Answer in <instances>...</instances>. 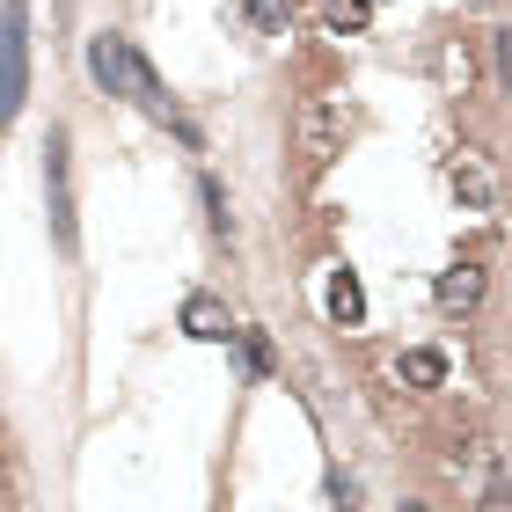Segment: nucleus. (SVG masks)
I'll list each match as a JSON object with an SVG mask.
<instances>
[{"mask_svg": "<svg viewBox=\"0 0 512 512\" xmlns=\"http://www.w3.org/2000/svg\"><path fill=\"white\" fill-rule=\"evenodd\" d=\"M22 103H30V8L8 0L0 8V125H15Z\"/></svg>", "mask_w": 512, "mask_h": 512, "instance_id": "1", "label": "nucleus"}, {"mask_svg": "<svg viewBox=\"0 0 512 512\" xmlns=\"http://www.w3.org/2000/svg\"><path fill=\"white\" fill-rule=\"evenodd\" d=\"M344 132H352L344 96H300V110H293V147H300L308 169H322V161L344 154Z\"/></svg>", "mask_w": 512, "mask_h": 512, "instance_id": "2", "label": "nucleus"}, {"mask_svg": "<svg viewBox=\"0 0 512 512\" xmlns=\"http://www.w3.org/2000/svg\"><path fill=\"white\" fill-rule=\"evenodd\" d=\"M44 191H52V235L59 249H74V198H66V132L52 125V139H44Z\"/></svg>", "mask_w": 512, "mask_h": 512, "instance_id": "3", "label": "nucleus"}, {"mask_svg": "<svg viewBox=\"0 0 512 512\" xmlns=\"http://www.w3.org/2000/svg\"><path fill=\"white\" fill-rule=\"evenodd\" d=\"M447 183H454V198L469 205V213H491V205H498V169L483 154H454L447 161Z\"/></svg>", "mask_w": 512, "mask_h": 512, "instance_id": "4", "label": "nucleus"}, {"mask_svg": "<svg viewBox=\"0 0 512 512\" xmlns=\"http://www.w3.org/2000/svg\"><path fill=\"white\" fill-rule=\"evenodd\" d=\"M88 74H96L103 96H125V81H132V44H125V37H96V44H88Z\"/></svg>", "mask_w": 512, "mask_h": 512, "instance_id": "5", "label": "nucleus"}, {"mask_svg": "<svg viewBox=\"0 0 512 512\" xmlns=\"http://www.w3.org/2000/svg\"><path fill=\"white\" fill-rule=\"evenodd\" d=\"M183 330H191L198 344H227V337H235V322H227V308L213 293H191V300H183Z\"/></svg>", "mask_w": 512, "mask_h": 512, "instance_id": "6", "label": "nucleus"}, {"mask_svg": "<svg viewBox=\"0 0 512 512\" xmlns=\"http://www.w3.org/2000/svg\"><path fill=\"white\" fill-rule=\"evenodd\" d=\"M439 308H447V315H469L476 308V300H483V264H454V271H439Z\"/></svg>", "mask_w": 512, "mask_h": 512, "instance_id": "7", "label": "nucleus"}, {"mask_svg": "<svg viewBox=\"0 0 512 512\" xmlns=\"http://www.w3.org/2000/svg\"><path fill=\"white\" fill-rule=\"evenodd\" d=\"M403 381H410V388H439V381H447V352L410 344V352H403Z\"/></svg>", "mask_w": 512, "mask_h": 512, "instance_id": "8", "label": "nucleus"}, {"mask_svg": "<svg viewBox=\"0 0 512 512\" xmlns=\"http://www.w3.org/2000/svg\"><path fill=\"white\" fill-rule=\"evenodd\" d=\"M330 315L344 322V330H352V322L366 315V293H359V278H352V271H337V278H330Z\"/></svg>", "mask_w": 512, "mask_h": 512, "instance_id": "9", "label": "nucleus"}, {"mask_svg": "<svg viewBox=\"0 0 512 512\" xmlns=\"http://www.w3.org/2000/svg\"><path fill=\"white\" fill-rule=\"evenodd\" d=\"M322 22H330V30H366V22H374V0H322Z\"/></svg>", "mask_w": 512, "mask_h": 512, "instance_id": "10", "label": "nucleus"}, {"mask_svg": "<svg viewBox=\"0 0 512 512\" xmlns=\"http://www.w3.org/2000/svg\"><path fill=\"white\" fill-rule=\"evenodd\" d=\"M198 198H205V220H213V235H235V213H227V191H220L213 176L198 183Z\"/></svg>", "mask_w": 512, "mask_h": 512, "instance_id": "11", "label": "nucleus"}, {"mask_svg": "<svg viewBox=\"0 0 512 512\" xmlns=\"http://www.w3.org/2000/svg\"><path fill=\"white\" fill-rule=\"evenodd\" d=\"M242 8H249V22L264 37H286V0H242Z\"/></svg>", "mask_w": 512, "mask_h": 512, "instance_id": "12", "label": "nucleus"}, {"mask_svg": "<svg viewBox=\"0 0 512 512\" xmlns=\"http://www.w3.org/2000/svg\"><path fill=\"white\" fill-rule=\"evenodd\" d=\"M235 337H242V352H249V366H256V374H271V344L256 337V330H235Z\"/></svg>", "mask_w": 512, "mask_h": 512, "instance_id": "13", "label": "nucleus"}]
</instances>
